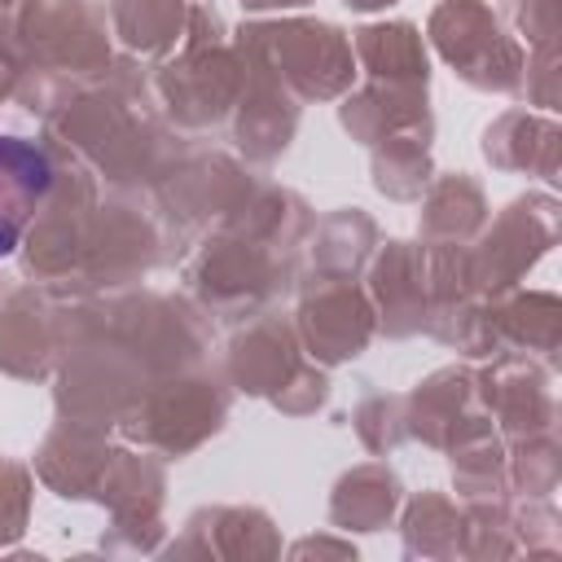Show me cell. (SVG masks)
<instances>
[{
	"mask_svg": "<svg viewBox=\"0 0 562 562\" xmlns=\"http://www.w3.org/2000/svg\"><path fill=\"white\" fill-rule=\"evenodd\" d=\"M553 237H558V202L549 193H527L501 215L496 233H487L479 250L461 259L465 281L479 294L496 299L553 246Z\"/></svg>",
	"mask_w": 562,
	"mask_h": 562,
	"instance_id": "cell-2",
	"label": "cell"
},
{
	"mask_svg": "<svg viewBox=\"0 0 562 562\" xmlns=\"http://www.w3.org/2000/svg\"><path fill=\"white\" fill-rule=\"evenodd\" d=\"M518 22L527 31V48H558V26H562V9L558 0H522L518 4Z\"/></svg>",
	"mask_w": 562,
	"mask_h": 562,
	"instance_id": "cell-8",
	"label": "cell"
},
{
	"mask_svg": "<svg viewBox=\"0 0 562 562\" xmlns=\"http://www.w3.org/2000/svg\"><path fill=\"white\" fill-rule=\"evenodd\" d=\"M44 184H48V162H44V154L18 140V145H13V158H9V167H4V176H0V255L13 250V241H18L22 224H26V215L35 211Z\"/></svg>",
	"mask_w": 562,
	"mask_h": 562,
	"instance_id": "cell-6",
	"label": "cell"
},
{
	"mask_svg": "<svg viewBox=\"0 0 562 562\" xmlns=\"http://www.w3.org/2000/svg\"><path fill=\"white\" fill-rule=\"evenodd\" d=\"M496 413H501V422L514 439H531V435L553 430L558 408H553L549 373L536 369L531 360L496 369Z\"/></svg>",
	"mask_w": 562,
	"mask_h": 562,
	"instance_id": "cell-4",
	"label": "cell"
},
{
	"mask_svg": "<svg viewBox=\"0 0 562 562\" xmlns=\"http://www.w3.org/2000/svg\"><path fill=\"white\" fill-rule=\"evenodd\" d=\"M479 329H483V342L505 338L509 347L527 351V360L531 356L553 360V351H558V299L549 290L522 294V299H514V303H505L496 312V325L479 321Z\"/></svg>",
	"mask_w": 562,
	"mask_h": 562,
	"instance_id": "cell-5",
	"label": "cell"
},
{
	"mask_svg": "<svg viewBox=\"0 0 562 562\" xmlns=\"http://www.w3.org/2000/svg\"><path fill=\"white\" fill-rule=\"evenodd\" d=\"M514 474L527 487V496H536V501L553 496V487H558V439H553V430L522 439V457H518Z\"/></svg>",
	"mask_w": 562,
	"mask_h": 562,
	"instance_id": "cell-7",
	"label": "cell"
},
{
	"mask_svg": "<svg viewBox=\"0 0 562 562\" xmlns=\"http://www.w3.org/2000/svg\"><path fill=\"white\" fill-rule=\"evenodd\" d=\"M347 4H356V9H373V4H391V0H347Z\"/></svg>",
	"mask_w": 562,
	"mask_h": 562,
	"instance_id": "cell-9",
	"label": "cell"
},
{
	"mask_svg": "<svg viewBox=\"0 0 562 562\" xmlns=\"http://www.w3.org/2000/svg\"><path fill=\"white\" fill-rule=\"evenodd\" d=\"M435 40L443 57L474 83V88H496L514 92L522 83V48L505 35V22L492 4H470V0H448L435 13Z\"/></svg>",
	"mask_w": 562,
	"mask_h": 562,
	"instance_id": "cell-1",
	"label": "cell"
},
{
	"mask_svg": "<svg viewBox=\"0 0 562 562\" xmlns=\"http://www.w3.org/2000/svg\"><path fill=\"white\" fill-rule=\"evenodd\" d=\"M483 154L505 167V171H527V176H558V123L549 114L514 110L496 127H487Z\"/></svg>",
	"mask_w": 562,
	"mask_h": 562,
	"instance_id": "cell-3",
	"label": "cell"
}]
</instances>
